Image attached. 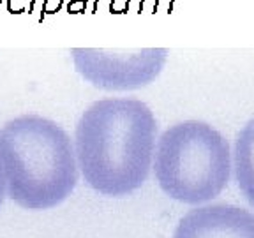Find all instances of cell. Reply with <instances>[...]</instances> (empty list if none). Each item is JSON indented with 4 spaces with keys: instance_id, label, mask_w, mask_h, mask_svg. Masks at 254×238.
<instances>
[{
    "instance_id": "obj_1",
    "label": "cell",
    "mask_w": 254,
    "mask_h": 238,
    "mask_svg": "<svg viewBox=\"0 0 254 238\" xmlns=\"http://www.w3.org/2000/svg\"><path fill=\"white\" fill-rule=\"evenodd\" d=\"M157 120L139 99H101L76 123L74 152L83 178L99 194L127 196L145 183L155 152Z\"/></svg>"
},
{
    "instance_id": "obj_2",
    "label": "cell",
    "mask_w": 254,
    "mask_h": 238,
    "mask_svg": "<svg viewBox=\"0 0 254 238\" xmlns=\"http://www.w3.org/2000/svg\"><path fill=\"white\" fill-rule=\"evenodd\" d=\"M0 164L9 198L27 210L60 205L78 182L69 134L39 115H20L0 127Z\"/></svg>"
},
{
    "instance_id": "obj_3",
    "label": "cell",
    "mask_w": 254,
    "mask_h": 238,
    "mask_svg": "<svg viewBox=\"0 0 254 238\" xmlns=\"http://www.w3.org/2000/svg\"><path fill=\"white\" fill-rule=\"evenodd\" d=\"M154 170L159 185L170 198L187 205L210 201L230 180V143L210 123L179 122L159 138Z\"/></svg>"
},
{
    "instance_id": "obj_4",
    "label": "cell",
    "mask_w": 254,
    "mask_h": 238,
    "mask_svg": "<svg viewBox=\"0 0 254 238\" xmlns=\"http://www.w3.org/2000/svg\"><path fill=\"white\" fill-rule=\"evenodd\" d=\"M72 62L88 83L101 90H136L161 74L168 59L166 48H72Z\"/></svg>"
},
{
    "instance_id": "obj_5",
    "label": "cell",
    "mask_w": 254,
    "mask_h": 238,
    "mask_svg": "<svg viewBox=\"0 0 254 238\" xmlns=\"http://www.w3.org/2000/svg\"><path fill=\"white\" fill-rule=\"evenodd\" d=\"M173 238H254V214L226 203L194 208L180 219Z\"/></svg>"
},
{
    "instance_id": "obj_6",
    "label": "cell",
    "mask_w": 254,
    "mask_h": 238,
    "mask_svg": "<svg viewBox=\"0 0 254 238\" xmlns=\"http://www.w3.org/2000/svg\"><path fill=\"white\" fill-rule=\"evenodd\" d=\"M235 178L238 189L254 206V119L249 120L238 132L235 141Z\"/></svg>"
},
{
    "instance_id": "obj_7",
    "label": "cell",
    "mask_w": 254,
    "mask_h": 238,
    "mask_svg": "<svg viewBox=\"0 0 254 238\" xmlns=\"http://www.w3.org/2000/svg\"><path fill=\"white\" fill-rule=\"evenodd\" d=\"M4 194H5V177H4V171H2V164H0V205L4 201Z\"/></svg>"
}]
</instances>
